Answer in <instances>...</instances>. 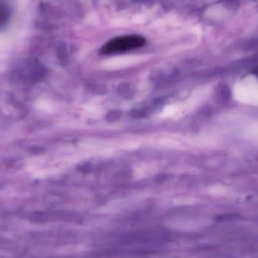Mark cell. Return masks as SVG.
Here are the masks:
<instances>
[{"mask_svg": "<svg viewBox=\"0 0 258 258\" xmlns=\"http://www.w3.org/2000/svg\"><path fill=\"white\" fill-rule=\"evenodd\" d=\"M145 39L140 35H125L110 39L101 47L100 52L102 54H116L131 51L142 47Z\"/></svg>", "mask_w": 258, "mask_h": 258, "instance_id": "6da1fadb", "label": "cell"}, {"mask_svg": "<svg viewBox=\"0 0 258 258\" xmlns=\"http://www.w3.org/2000/svg\"><path fill=\"white\" fill-rule=\"evenodd\" d=\"M11 12L9 6L3 0H0V31L6 28L10 20Z\"/></svg>", "mask_w": 258, "mask_h": 258, "instance_id": "7a4b0ae2", "label": "cell"}]
</instances>
